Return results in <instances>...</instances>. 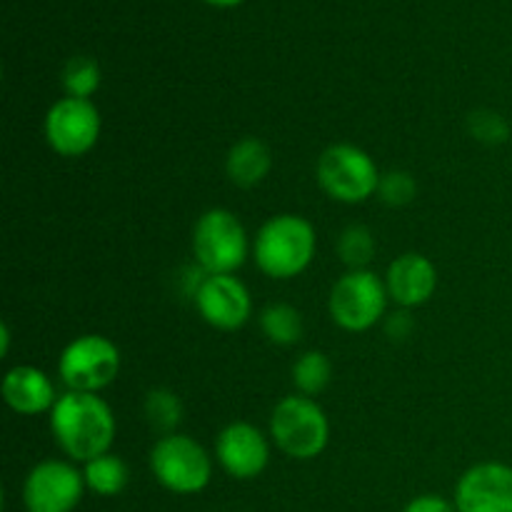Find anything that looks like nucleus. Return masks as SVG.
Wrapping results in <instances>:
<instances>
[{"label": "nucleus", "mask_w": 512, "mask_h": 512, "mask_svg": "<svg viewBox=\"0 0 512 512\" xmlns=\"http://www.w3.org/2000/svg\"><path fill=\"white\" fill-rule=\"evenodd\" d=\"M303 313L290 303H270L260 310V330L280 348H290L303 338Z\"/></svg>", "instance_id": "a211bd4d"}, {"label": "nucleus", "mask_w": 512, "mask_h": 512, "mask_svg": "<svg viewBox=\"0 0 512 512\" xmlns=\"http://www.w3.org/2000/svg\"><path fill=\"white\" fill-rule=\"evenodd\" d=\"M205 3L218 5V8H230V5H238V3H243V0H205Z\"/></svg>", "instance_id": "cd10ccee"}, {"label": "nucleus", "mask_w": 512, "mask_h": 512, "mask_svg": "<svg viewBox=\"0 0 512 512\" xmlns=\"http://www.w3.org/2000/svg\"><path fill=\"white\" fill-rule=\"evenodd\" d=\"M5 405L18 415H33L48 413L53 405L58 403V390H55L53 378L45 370L35 368V365H15L5 373L3 385H0Z\"/></svg>", "instance_id": "2eb2a0df"}, {"label": "nucleus", "mask_w": 512, "mask_h": 512, "mask_svg": "<svg viewBox=\"0 0 512 512\" xmlns=\"http://www.w3.org/2000/svg\"><path fill=\"white\" fill-rule=\"evenodd\" d=\"M415 195H418V180L408 170H388L380 178L378 198L390 208H405L413 203Z\"/></svg>", "instance_id": "5701e85b"}, {"label": "nucleus", "mask_w": 512, "mask_h": 512, "mask_svg": "<svg viewBox=\"0 0 512 512\" xmlns=\"http://www.w3.org/2000/svg\"><path fill=\"white\" fill-rule=\"evenodd\" d=\"M315 178L330 200L343 205H360L378 195L383 173L368 150L353 143H335L320 153Z\"/></svg>", "instance_id": "39448f33"}, {"label": "nucleus", "mask_w": 512, "mask_h": 512, "mask_svg": "<svg viewBox=\"0 0 512 512\" xmlns=\"http://www.w3.org/2000/svg\"><path fill=\"white\" fill-rule=\"evenodd\" d=\"M0 353L3 355H8V350H10V328H8V323H3L0 325Z\"/></svg>", "instance_id": "bb28decb"}, {"label": "nucleus", "mask_w": 512, "mask_h": 512, "mask_svg": "<svg viewBox=\"0 0 512 512\" xmlns=\"http://www.w3.org/2000/svg\"><path fill=\"white\" fill-rule=\"evenodd\" d=\"M453 503L458 512H512V465L485 460L460 475Z\"/></svg>", "instance_id": "ddd939ff"}, {"label": "nucleus", "mask_w": 512, "mask_h": 512, "mask_svg": "<svg viewBox=\"0 0 512 512\" xmlns=\"http://www.w3.org/2000/svg\"><path fill=\"white\" fill-rule=\"evenodd\" d=\"M43 133L50 150L60 158H83L98 145L103 118L93 100L60 98L48 108Z\"/></svg>", "instance_id": "1a4fd4ad"}, {"label": "nucleus", "mask_w": 512, "mask_h": 512, "mask_svg": "<svg viewBox=\"0 0 512 512\" xmlns=\"http://www.w3.org/2000/svg\"><path fill=\"white\" fill-rule=\"evenodd\" d=\"M468 130L475 140L485 145H503L510 138V125L495 110H475L468 118Z\"/></svg>", "instance_id": "b1692460"}, {"label": "nucleus", "mask_w": 512, "mask_h": 512, "mask_svg": "<svg viewBox=\"0 0 512 512\" xmlns=\"http://www.w3.org/2000/svg\"><path fill=\"white\" fill-rule=\"evenodd\" d=\"M143 413L150 428L163 438V435L178 433L180 423H183V400L178 393L168 388H153L143 400Z\"/></svg>", "instance_id": "6ab92c4d"}, {"label": "nucleus", "mask_w": 512, "mask_h": 512, "mask_svg": "<svg viewBox=\"0 0 512 512\" xmlns=\"http://www.w3.org/2000/svg\"><path fill=\"white\" fill-rule=\"evenodd\" d=\"M85 490L83 468L73 460H40L23 480V505L28 512H73Z\"/></svg>", "instance_id": "9d476101"}, {"label": "nucleus", "mask_w": 512, "mask_h": 512, "mask_svg": "<svg viewBox=\"0 0 512 512\" xmlns=\"http://www.w3.org/2000/svg\"><path fill=\"white\" fill-rule=\"evenodd\" d=\"M213 458L185 433L163 435L150 450V473L173 495H198L213 480Z\"/></svg>", "instance_id": "423d86ee"}, {"label": "nucleus", "mask_w": 512, "mask_h": 512, "mask_svg": "<svg viewBox=\"0 0 512 512\" xmlns=\"http://www.w3.org/2000/svg\"><path fill=\"white\" fill-rule=\"evenodd\" d=\"M318 235L303 215L280 213L265 220L253 238L255 268L273 280H293L313 265Z\"/></svg>", "instance_id": "f03ea898"}, {"label": "nucleus", "mask_w": 512, "mask_h": 512, "mask_svg": "<svg viewBox=\"0 0 512 512\" xmlns=\"http://www.w3.org/2000/svg\"><path fill=\"white\" fill-rule=\"evenodd\" d=\"M85 488L100 498H115L130 483V468L120 455L105 453L83 465Z\"/></svg>", "instance_id": "f3484780"}, {"label": "nucleus", "mask_w": 512, "mask_h": 512, "mask_svg": "<svg viewBox=\"0 0 512 512\" xmlns=\"http://www.w3.org/2000/svg\"><path fill=\"white\" fill-rule=\"evenodd\" d=\"M50 433L65 458L85 465L110 453L118 423L113 408L98 393L65 390L50 410Z\"/></svg>", "instance_id": "f257e3e1"}, {"label": "nucleus", "mask_w": 512, "mask_h": 512, "mask_svg": "<svg viewBox=\"0 0 512 512\" xmlns=\"http://www.w3.org/2000/svg\"><path fill=\"white\" fill-rule=\"evenodd\" d=\"M438 268L423 253H403L385 270V288L398 308L413 310L428 303L438 290Z\"/></svg>", "instance_id": "4468645a"}, {"label": "nucleus", "mask_w": 512, "mask_h": 512, "mask_svg": "<svg viewBox=\"0 0 512 512\" xmlns=\"http://www.w3.org/2000/svg\"><path fill=\"white\" fill-rule=\"evenodd\" d=\"M63 90L68 98H80V100H90L100 88V65L95 58H88V55H75L65 63L63 75Z\"/></svg>", "instance_id": "4be33fe9"}, {"label": "nucleus", "mask_w": 512, "mask_h": 512, "mask_svg": "<svg viewBox=\"0 0 512 512\" xmlns=\"http://www.w3.org/2000/svg\"><path fill=\"white\" fill-rule=\"evenodd\" d=\"M273 168V153L268 143L255 135H245L225 155V175L235 188H255L268 178Z\"/></svg>", "instance_id": "dca6fc26"}, {"label": "nucleus", "mask_w": 512, "mask_h": 512, "mask_svg": "<svg viewBox=\"0 0 512 512\" xmlns=\"http://www.w3.org/2000/svg\"><path fill=\"white\" fill-rule=\"evenodd\" d=\"M270 440L293 460H315L330 443V420L320 403L308 395H285L270 413Z\"/></svg>", "instance_id": "7ed1b4c3"}, {"label": "nucleus", "mask_w": 512, "mask_h": 512, "mask_svg": "<svg viewBox=\"0 0 512 512\" xmlns=\"http://www.w3.org/2000/svg\"><path fill=\"white\" fill-rule=\"evenodd\" d=\"M390 295L385 278L373 270H348L335 280L328 298L333 323L345 333H368L383 323Z\"/></svg>", "instance_id": "0eeeda50"}, {"label": "nucleus", "mask_w": 512, "mask_h": 512, "mask_svg": "<svg viewBox=\"0 0 512 512\" xmlns=\"http://www.w3.org/2000/svg\"><path fill=\"white\" fill-rule=\"evenodd\" d=\"M415 323H413V315H410V310L400 308L395 310L393 315H388L385 318V335H388L390 340H395V343H400V340H408L410 333H413Z\"/></svg>", "instance_id": "393cba45"}, {"label": "nucleus", "mask_w": 512, "mask_h": 512, "mask_svg": "<svg viewBox=\"0 0 512 512\" xmlns=\"http://www.w3.org/2000/svg\"><path fill=\"white\" fill-rule=\"evenodd\" d=\"M338 258L343 260V265L348 270H365L370 265V260L375 258V235L370 233L368 225H348L343 233L338 235Z\"/></svg>", "instance_id": "412c9836"}, {"label": "nucleus", "mask_w": 512, "mask_h": 512, "mask_svg": "<svg viewBox=\"0 0 512 512\" xmlns=\"http://www.w3.org/2000/svg\"><path fill=\"white\" fill-rule=\"evenodd\" d=\"M403 512H458V508H455L453 500L428 493V495H418V498L410 500V503L405 505Z\"/></svg>", "instance_id": "a878e982"}, {"label": "nucleus", "mask_w": 512, "mask_h": 512, "mask_svg": "<svg viewBox=\"0 0 512 512\" xmlns=\"http://www.w3.org/2000/svg\"><path fill=\"white\" fill-rule=\"evenodd\" d=\"M290 375H293L295 393L315 398V395L325 393V388L333 380V363L323 350H305L293 363Z\"/></svg>", "instance_id": "aec40b11"}, {"label": "nucleus", "mask_w": 512, "mask_h": 512, "mask_svg": "<svg viewBox=\"0 0 512 512\" xmlns=\"http://www.w3.org/2000/svg\"><path fill=\"white\" fill-rule=\"evenodd\" d=\"M120 348L98 333L78 335L58 358L60 383L75 393H98L108 388L120 373Z\"/></svg>", "instance_id": "6e6552de"}, {"label": "nucleus", "mask_w": 512, "mask_h": 512, "mask_svg": "<svg viewBox=\"0 0 512 512\" xmlns=\"http://www.w3.org/2000/svg\"><path fill=\"white\" fill-rule=\"evenodd\" d=\"M193 303L200 318L223 333L240 330L253 315V295L235 275H205Z\"/></svg>", "instance_id": "f8f14e48"}, {"label": "nucleus", "mask_w": 512, "mask_h": 512, "mask_svg": "<svg viewBox=\"0 0 512 512\" xmlns=\"http://www.w3.org/2000/svg\"><path fill=\"white\" fill-rule=\"evenodd\" d=\"M270 435L248 420L228 423L215 438V460L235 480H255L270 465Z\"/></svg>", "instance_id": "9b49d317"}, {"label": "nucleus", "mask_w": 512, "mask_h": 512, "mask_svg": "<svg viewBox=\"0 0 512 512\" xmlns=\"http://www.w3.org/2000/svg\"><path fill=\"white\" fill-rule=\"evenodd\" d=\"M193 258L205 275H235L253 255V240L228 208H210L193 225Z\"/></svg>", "instance_id": "20e7f679"}]
</instances>
